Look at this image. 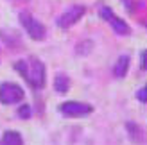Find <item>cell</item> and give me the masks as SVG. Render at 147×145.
Wrapping results in <instances>:
<instances>
[{"label":"cell","mask_w":147,"mask_h":145,"mask_svg":"<svg viewBox=\"0 0 147 145\" xmlns=\"http://www.w3.org/2000/svg\"><path fill=\"white\" fill-rule=\"evenodd\" d=\"M16 68L24 79L32 86V88H43L45 86V64L36 57H29V59H20L14 63Z\"/></svg>","instance_id":"1"},{"label":"cell","mask_w":147,"mask_h":145,"mask_svg":"<svg viewBox=\"0 0 147 145\" xmlns=\"http://www.w3.org/2000/svg\"><path fill=\"white\" fill-rule=\"evenodd\" d=\"M99 14H100V18L102 20H106L109 25H111V29L117 32V34H120V36H127L131 32V29L129 25L124 21L122 18H119L117 14L111 11V7H106V5H102L100 9H99Z\"/></svg>","instance_id":"2"},{"label":"cell","mask_w":147,"mask_h":145,"mask_svg":"<svg viewBox=\"0 0 147 145\" xmlns=\"http://www.w3.org/2000/svg\"><path fill=\"white\" fill-rule=\"evenodd\" d=\"M20 21H22V25L25 27L27 34L31 36L32 40L40 41V40L45 38V27H43L40 21L32 16V14H29V13H22V14H20Z\"/></svg>","instance_id":"3"},{"label":"cell","mask_w":147,"mask_h":145,"mask_svg":"<svg viewBox=\"0 0 147 145\" xmlns=\"http://www.w3.org/2000/svg\"><path fill=\"white\" fill-rule=\"evenodd\" d=\"M24 90L18 84L13 83H4L0 84V102L2 104H16L24 99Z\"/></svg>","instance_id":"4"},{"label":"cell","mask_w":147,"mask_h":145,"mask_svg":"<svg viewBox=\"0 0 147 145\" xmlns=\"http://www.w3.org/2000/svg\"><path fill=\"white\" fill-rule=\"evenodd\" d=\"M59 111L65 117H72V118H79V117H86L93 111V107L90 104L84 102H76V100H68V102H63L59 106Z\"/></svg>","instance_id":"5"},{"label":"cell","mask_w":147,"mask_h":145,"mask_svg":"<svg viewBox=\"0 0 147 145\" xmlns=\"http://www.w3.org/2000/svg\"><path fill=\"white\" fill-rule=\"evenodd\" d=\"M84 5H81V4H76V5H70L67 11H65L59 18H57V27H61V29H68L72 27L74 23H77V21L83 18V14H84Z\"/></svg>","instance_id":"6"},{"label":"cell","mask_w":147,"mask_h":145,"mask_svg":"<svg viewBox=\"0 0 147 145\" xmlns=\"http://www.w3.org/2000/svg\"><path fill=\"white\" fill-rule=\"evenodd\" d=\"M127 68H129V56H120L119 59H117L115 66H113V74H115V77H119V79L126 77Z\"/></svg>","instance_id":"7"},{"label":"cell","mask_w":147,"mask_h":145,"mask_svg":"<svg viewBox=\"0 0 147 145\" xmlns=\"http://www.w3.org/2000/svg\"><path fill=\"white\" fill-rule=\"evenodd\" d=\"M68 88H70V79L65 74H57L54 77V90L57 93H67Z\"/></svg>","instance_id":"8"},{"label":"cell","mask_w":147,"mask_h":145,"mask_svg":"<svg viewBox=\"0 0 147 145\" xmlns=\"http://www.w3.org/2000/svg\"><path fill=\"white\" fill-rule=\"evenodd\" d=\"M0 145H24V140H22L20 133H16V131H5Z\"/></svg>","instance_id":"9"},{"label":"cell","mask_w":147,"mask_h":145,"mask_svg":"<svg viewBox=\"0 0 147 145\" xmlns=\"http://www.w3.org/2000/svg\"><path fill=\"white\" fill-rule=\"evenodd\" d=\"M127 131L131 134V138H133V142H144V133H142V129L138 127L136 124H133V122H127Z\"/></svg>","instance_id":"10"},{"label":"cell","mask_w":147,"mask_h":145,"mask_svg":"<svg viewBox=\"0 0 147 145\" xmlns=\"http://www.w3.org/2000/svg\"><path fill=\"white\" fill-rule=\"evenodd\" d=\"M136 99L140 102H147V86H144V88H140L136 91Z\"/></svg>","instance_id":"11"},{"label":"cell","mask_w":147,"mask_h":145,"mask_svg":"<svg viewBox=\"0 0 147 145\" xmlns=\"http://www.w3.org/2000/svg\"><path fill=\"white\" fill-rule=\"evenodd\" d=\"M18 115L22 118H29V117H31V107H29V106H22L18 109Z\"/></svg>","instance_id":"12"},{"label":"cell","mask_w":147,"mask_h":145,"mask_svg":"<svg viewBox=\"0 0 147 145\" xmlns=\"http://www.w3.org/2000/svg\"><path fill=\"white\" fill-rule=\"evenodd\" d=\"M142 68L147 70V50H144V52H142Z\"/></svg>","instance_id":"13"},{"label":"cell","mask_w":147,"mask_h":145,"mask_svg":"<svg viewBox=\"0 0 147 145\" xmlns=\"http://www.w3.org/2000/svg\"><path fill=\"white\" fill-rule=\"evenodd\" d=\"M122 2H124V5H126L127 9L131 11V5H133V0H122Z\"/></svg>","instance_id":"14"},{"label":"cell","mask_w":147,"mask_h":145,"mask_svg":"<svg viewBox=\"0 0 147 145\" xmlns=\"http://www.w3.org/2000/svg\"><path fill=\"white\" fill-rule=\"evenodd\" d=\"M16 2H27V0H16Z\"/></svg>","instance_id":"15"},{"label":"cell","mask_w":147,"mask_h":145,"mask_svg":"<svg viewBox=\"0 0 147 145\" xmlns=\"http://www.w3.org/2000/svg\"><path fill=\"white\" fill-rule=\"evenodd\" d=\"M145 27H147V25H145Z\"/></svg>","instance_id":"16"}]
</instances>
